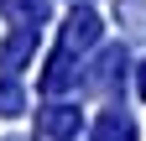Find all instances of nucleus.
Listing matches in <instances>:
<instances>
[{
  "label": "nucleus",
  "instance_id": "2",
  "mask_svg": "<svg viewBox=\"0 0 146 141\" xmlns=\"http://www.w3.org/2000/svg\"><path fill=\"white\" fill-rule=\"evenodd\" d=\"M78 126H84L78 104H47V110L36 115V131H42L47 141H68V136H78Z\"/></svg>",
  "mask_w": 146,
  "mask_h": 141
},
{
  "label": "nucleus",
  "instance_id": "7",
  "mask_svg": "<svg viewBox=\"0 0 146 141\" xmlns=\"http://www.w3.org/2000/svg\"><path fill=\"white\" fill-rule=\"evenodd\" d=\"M136 84H141V99H146V63H141V73H136Z\"/></svg>",
  "mask_w": 146,
  "mask_h": 141
},
{
  "label": "nucleus",
  "instance_id": "1",
  "mask_svg": "<svg viewBox=\"0 0 146 141\" xmlns=\"http://www.w3.org/2000/svg\"><path fill=\"white\" fill-rule=\"evenodd\" d=\"M99 42V16L89 11V5H78V11H68V21H63V42H58V52L63 58H73V52H89Z\"/></svg>",
  "mask_w": 146,
  "mask_h": 141
},
{
  "label": "nucleus",
  "instance_id": "6",
  "mask_svg": "<svg viewBox=\"0 0 146 141\" xmlns=\"http://www.w3.org/2000/svg\"><path fill=\"white\" fill-rule=\"evenodd\" d=\"M21 89H16V78H0V115H21Z\"/></svg>",
  "mask_w": 146,
  "mask_h": 141
},
{
  "label": "nucleus",
  "instance_id": "3",
  "mask_svg": "<svg viewBox=\"0 0 146 141\" xmlns=\"http://www.w3.org/2000/svg\"><path fill=\"white\" fill-rule=\"evenodd\" d=\"M94 141H136V120L125 115V110H110V115H99Z\"/></svg>",
  "mask_w": 146,
  "mask_h": 141
},
{
  "label": "nucleus",
  "instance_id": "5",
  "mask_svg": "<svg viewBox=\"0 0 146 141\" xmlns=\"http://www.w3.org/2000/svg\"><path fill=\"white\" fill-rule=\"evenodd\" d=\"M120 68H125V52H120V47H110L104 58H99V73H89V84H94V89H110Z\"/></svg>",
  "mask_w": 146,
  "mask_h": 141
},
{
  "label": "nucleus",
  "instance_id": "4",
  "mask_svg": "<svg viewBox=\"0 0 146 141\" xmlns=\"http://www.w3.org/2000/svg\"><path fill=\"white\" fill-rule=\"evenodd\" d=\"M0 16H11L16 26H36L47 16V0H0Z\"/></svg>",
  "mask_w": 146,
  "mask_h": 141
}]
</instances>
